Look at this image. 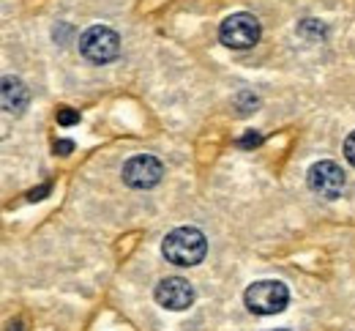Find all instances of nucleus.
<instances>
[{"label":"nucleus","mask_w":355,"mask_h":331,"mask_svg":"<svg viewBox=\"0 0 355 331\" xmlns=\"http://www.w3.org/2000/svg\"><path fill=\"white\" fill-rule=\"evenodd\" d=\"M153 298L159 307L170 309V312H183L194 304V287L186 282L183 277H167L156 285Z\"/></svg>","instance_id":"0eeeda50"},{"label":"nucleus","mask_w":355,"mask_h":331,"mask_svg":"<svg viewBox=\"0 0 355 331\" xmlns=\"http://www.w3.org/2000/svg\"><path fill=\"white\" fill-rule=\"evenodd\" d=\"M260 140H263V137H260L257 132H249V135L238 142V145H241V148H252V145H260Z\"/></svg>","instance_id":"9b49d317"},{"label":"nucleus","mask_w":355,"mask_h":331,"mask_svg":"<svg viewBox=\"0 0 355 331\" xmlns=\"http://www.w3.org/2000/svg\"><path fill=\"white\" fill-rule=\"evenodd\" d=\"M268 331H287V329H268Z\"/></svg>","instance_id":"4468645a"},{"label":"nucleus","mask_w":355,"mask_h":331,"mask_svg":"<svg viewBox=\"0 0 355 331\" xmlns=\"http://www.w3.org/2000/svg\"><path fill=\"white\" fill-rule=\"evenodd\" d=\"M243 301H246L249 312H254V315H276V312L287 309L290 290L279 280H260V282L246 287Z\"/></svg>","instance_id":"f03ea898"},{"label":"nucleus","mask_w":355,"mask_h":331,"mask_svg":"<svg viewBox=\"0 0 355 331\" xmlns=\"http://www.w3.org/2000/svg\"><path fill=\"white\" fill-rule=\"evenodd\" d=\"M58 124H60V126L80 124V112H74L71 107H60V110H58Z\"/></svg>","instance_id":"1a4fd4ad"},{"label":"nucleus","mask_w":355,"mask_h":331,"mask_svg":"<svg viewBox=\"0 0 355 331\" xmlns=\"http://www.w3.org/2000/svg\"><path fill=\"white\" fill-rule=\"evenodd\" d=\"M71 148H74V145H71V142H55V151H71Z\"/></svg>","instance_id":"f8f14e48"},{"label":"nucleus","mask_w":355,"mask_h":331,"mask_svg":"<svg viewBox=\"0 0 355 331\" xmlns=\"http://www.w3.org/2000/svg\"><path fill=\"white\" fill-rule=\"evenodd\" d=\"M219 39L224 47L230 49H249L260 42V22L249 11L230 14L219 25Z\"/></svg>","instance_id":"7ed1b4c3"},{"label":"nucleus","mask_w":355,"mask_h":331,"mask_svg":"<svg viewBox=\"0 0 355 331\" xmlns=\"http://www.w3.org/2000/svg\"><path fill=\"white\" fill-rule=\"evenodd\" d=\"M28 101H31V94H28V88H25L22 80H17V77H3V110H6V112L19 115V112H25Z\"/></svg>","instance_id":"6e6552de"},{"label":"nucleus","mask_w":355,"mask_h":331,"mask_svg":"<svg viewBox=\"0 0 355 331\" xmlns=\"http://www.w3.org/2000/svg\"><path fill=\"white\" fill-rule=\"evenodd\" d=\"M205 252H208V241L197 228H175L162 241V255L167 257V263L180 269H191L202 263Z\"/></svg>","instance_id":"f257e3e1"},{"label":"nucleus","mask_w":355,"mask_h":331,"mask_svg":"<svg viewBox=\"0 0 355 331\" xmlns=\"http://www.w3.org/2000/svg\"><path fill=\"white\" fill-rule=\"evenodd\" d=\"M49 192V187H42L39 192H31V200H42V194H46Z\"/></svg>","instance_id":"ddd939ff"},{"label":"nucleus","mask_w":355,"mask_h":331,"mask_svg":"<svg viewBox=\"0 0 355 331\" xmlns=\"http://www.w3.org/2000/svg\"><path fill=\"white\" fill-rule=\"evenodd\" d=\"M345 159L355 167V132L345 140Z\"/></svg>","instance_id":"9d476101"},{"label":"nucleus","mask_w":355,"mask_h":331,"mask_svg":"<svg viewBox=\"0 0 355 331\" xmlns=\"http://www.w3.org/2000/svg\"><path fill=\"white\" fill-rule=\"evenodd\" d=\"M123 181L132 187V189H153L162 176H164V167L156 156H148V153H139L132 156L126 164H123Z\"/></svg>","instance_id":"423d86ee"},{"label":"nucleus","mask_w":355,"mask_h":331,"mask_svg":"<svg viewBox=\"0 0 355 331\" xmlns=\"http://www.w3.org/2000/svg\"><path fill=\"white\" fill-rule=\"evenodd\" d=\"M306 184H309V189L314 194H320L325 200H336V197H342L347 178H345V170L336 162H328L325 159V162L311 164L309 176H306Z\"/></svg>","instance_id":"39448f33"},{"label":"nucleus","mask_w":355,"mask_h":331,"mask_svg":"<svg viewBox=\"0 0 355 331\" xmlns=\"http://www.w3.org/2000/svg\"><path fill=\"white\" fill-rule=\"evenodd\" d=\"M80 52H83L85 60L104 66V63H110V60L118 58V52H121V39H118V33H115L112 28L93 25V28H88V31L80 36Z\"/></svg>","instance_id":"20e7f679"}]
</instances>
